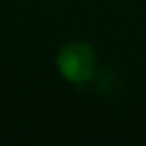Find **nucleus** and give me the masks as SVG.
<instances>
[{
  "label": "nucleus",
  "mask_w": 146,
  "mask_h": 146,
  "mask_svg": "<svg viewBox=\"0 0 146 146\" xmlns=\"http://www.w3.org/2000/svg\"><path fill=\"white\" fill-rule=\"evenodd\" d=\"M57 69L69 83H86L93 78L96 69V55L91 45L72 41L60 48L57 55Z\"/></svg>",
  "instance_id": "f257e3e1"
}]
</instances>
